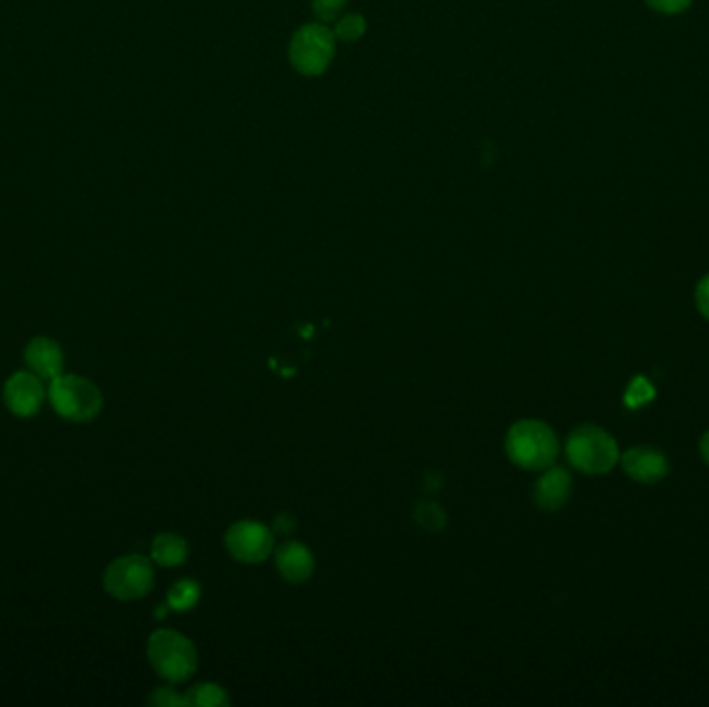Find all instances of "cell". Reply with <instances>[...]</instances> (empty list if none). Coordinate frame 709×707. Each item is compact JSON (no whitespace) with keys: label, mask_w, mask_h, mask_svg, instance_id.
Instances as JSON below:
<instances>
[{"label":"cell","mask_w":709,"mask_h":707,"mask_svg":"<svg viewBox=\"0 0 709 707\" xmlns=\"http://www.w3.org/2000/svg\"><path fill=\"white\" fill-rule=\"evenodd\" d=\"M504 451L521 469L544 471L557 463L560 446L554 430L546 421L521 420L506 432Z\"/></svg>","instance_id":"1"},{"label":"cell","mask_w":709,"mask_h":707,"mask_svg":"<svg viewBox=\"0 0 709 707\" xmlns=\"http://www.w3.org/2000/svg\"><path fill=\"white\" fill-rule=\"evenodd\" d=\"M148 660L156 674L173 685L190 681L197 670V650L183 632L160 629L148 639Z\"/></svg>","instance_id":"2"},{"label":"cell","mask_w":709,"mask_h":707,"mask_svg":"<svg viewBox=\"0 0 709 707\" xmlns=\"http://www.w3.org/2000/svg\"><path fill=\"white\" fill-rule=\"evenodd\" d=\"M567 457L579 471L602 476L618 463L620 453L616 440L606 430L599 425H581L567 438Z\"/></svg>","instance_id":"3"},{"label":"cell","mask_w":709,"mask_h":707,"mask_svg":"<svg viewBox=\"0 0 709 707\" xmlns=\"http://www.w3.org/2000/svg\"><path fill=\"white\" fill-rule=\"evenodd\" d=\"M336 53V36L327 25L307 23L299 27L288 44V60L297 73L318 77L327 73Z\"/></svg>","instance_id":"4"},{"label":"cell","mask_w":709,"mask_h":707,"mask_svg":"<svg viewBox=\"0 0 709 707\" xmlns=\"http://www.w3.org/2000/svg\"><path fill=\"white\" fill-rule=\"evenodd\" d=\"M48 399L62 420L88 423L102 411V392L96 384L79 376H58L50 380Z\"/></svg>","instance_id":"5"},{"label":"cell","mask_w":709,"mask_h":707,"mask_svg":"<svg viewBox=\"0 0 709 707\" xmlns=\"http://www.w3.org/2000/svg\"><path fill=\"white\" fill-rule=\"evenodd\" d=\"M152 560L146 556L129 555L116 558L104 573V590L121 602H131L146 597L152 592Z\"/></svg>","instance_id":"6"},{"label":"cell","mask_w":709,"mask_h":707,"mask_svg":"<svg viewBox=\"0 0 709 707\" xmlns=\"http://www.w3.org/2000/svg\"><path fill=\"white\" fill-rule=\"evenodd\" d=\"M229 555L243 565H260L268 560L274 550V532L260 521L243 518L232 523L225 534Z\"/></svg>","instance_id":"7"},{"label":"cell","mask_w":709,"mask_h":707,"mask_svg":"<svg viewBox=\"0 0 709 707\" xmlns=\"http://www.w3.org/2000/svg\"><path fill=\"white\" fill-rule=\"evenodd\" d=\"M2 397L7 409L18 418L36 415L46 401V388L42 378L34 372H18L13 374L2 388Z\"/></svg>","instance_id":"8"},{"label":"cell","mask_w":709,"mask_h":707,"mask_svg":"<svg viewBox=\"0 0 709 707\" xmlns=\"http://www.w3.org/2000/svg\"><path fill=\"white\" fill-rule=\"evenodd\" d=\"M573 492V478L564 467H548L534 486V500L546 513L560 511Z\"/></svg>","instance_id":"9"},{"label":"cell","mask_w":709,"mask_h":707,"mask_svg":"<svg viewBox=\"0 0 709 707\" xmlns=\"http://www.w3.org/2000/svg\"><path fill=\"white\" fill-rule=\"evenodd\" d=\"M622 467L629 474V478L641 483H655L668 476L671 465L664 453L650 448V446H637L622 455Z\"/></svg>","instance_id":"10"},{"label":"cell","mask_w":709,"mask_h":707,"mask_svg":"<svg viewBox=\"0 0 709 707\" xmlns=\"http://www.w3.org/2000/svg\"><path fill=\"white\" fill-rule=\"evenodd\" d=\"M25 364L42 380H55L65 369V355L57 341L48 337H36L25 346Z\"/></svg>","instance_id":"11"},{"label":"cell","mask_w":709,"mask_h":707,"mask_svg":"<svg viewBox=\"0 0 709 707\" xmlns=\"http://www.w3.org/2000/svg\"><path fill=\"white\" fill-rule=\"evenodd\" d=\"M274 560H276V569H278L281 577L288 583H293V585L306 583L316 571V558H313L306 544H301V541H285L276 550Z\"/></svg>","instance_id":"12"},{"label":"cell","mask_w":709,"mask_h":707,"mask_svg":"<svg viewBox=\"0 0 709 707\" xmlns=\"http://www.w3.org/2000/svg\"><path fill=\"white\" fill-rule=\"evenodd\" d=\"M190 558V544L179 534H160L153 537L152 560L160 567H181Z\"/></svg>","instance_id":"13"},{"label":"cell","mask_w":709,"mask_h":707,"mask_svg":"<svg viewBox=\"0 0 709 707\" xmlns=\"http://www.w3.org/2000/svg\"><path fill=\"white\" fill-rule=\"evenodd\" d=\"M202 600V585L193 579H181L176 581L167 595L169 611L187 612L197 606Z\"/></svg>","instance_id":"14"},{"label":"cell","mask_w":709,"mask_h":707,"mask_svg":"<svg viewBox=\"0 0 709 707\" xmlns=\"http://www.w3.org/2000/svg\"><path fill=\"white\" fill-rule=\"evenodd\" d=\"M187 706L195 707H227L230 706L227 688L216 683H199L185 693Z\"/></svg>","instance_id":"15"},{"label":"cell","mask_w":709,"mask_h":707,"mask_svg":"<svg viewBox=\"0 0 709 707\" xmlns=\"http://www.w3.org/2000/svg\"><path fill=\"white\" fill-rule=\"evenodd\" d=\"M413 516H415V523L427 532H442L448 523V516L444 513V509L438 502H432V500L420 502L413 511Z\"/></svg>","instance_id":"16"},{"label":"cell","mask_w":709,"mask_h":707,"mask_svg":"<svg viewBox=\"0 0 709 707\" xmlns=\"http://www.w3.org/2000/svg\"><path fill=\"white\" fill-rule=\"evenodd\" d=\"M365 30H367V23H365L364 15L351 13V15H345L336 21L334 36L341 42H357V39L364 38Z\"/></svg>","instance_id":"17"},{"label":"cell","mask_w":709,"mask_h":707,"mask_svg":"<svg viewBox=\"0 0 709 707\" xmlns=\"http://www.w3.org/2000/svg\"><path fill=\"white\" fill-rule=\"evenodd\" d=\"M653 397H655V388H653L652 383L648 378H643V376H637L627 388L625 404L631 407V409H637V407L652 401Z\"/></svg>","instance_id":"18"},{"label":"cell","mask_w":709,"mask_h":707,"mask_svg":"<svg viewBox=\"0 0 709 707\" xmlns=\"http://www.w3.org/2000/svg\"><path fill=\"white\" fill-rule=\"evenodd\" d=\"M348 0H311L313 15L322 23L339 20V15L345 11Z\"/></svg>","instance_id":"19"},{"label":"cell","mask_w":709,"mask_h":707,"mask_svg":"<svg viewBox=\"0 0 709 707\" xmlns=\"http://www.w3.org/2000/svg\"><path fill=\"white\" fill-rule=\"evenodd\" d=\"M148 704L158 707H181L187 706V697L173 687H158L153 688L152 695L148 697Z\"/></svg>","instance_id":"20"},{"label":"cell","mask_w":709,"mask_h":707,"mask_svg":"<svg viewBox=\"0 0 709 707\" xmlns=\"http://www.w3.org/2000/svg\"><path fill=\"white\" fill-rule=\"evenodd\" d=\"M645 2L662 15H678L689 9L693 0H645Z\"/></svg>","instance_id":"21"},{"label":"cell","mask_w":709,"mask_h":707,"mask_svg":"<svg viewBox=\"0 0 709 707\" xmlns=\"http://www.w3.org/2000/svg\"><path fill=\"white\" fill-rule=\"evenodd\" d=\"M295 529H297V518H295L293 513L285 511V513L274 516V521H272V532L274 534H278V536H290Z\"/></svg>","instance_id":"22"},{"label":"cell","mask_w":709,"mask_h":707,"mask_svg":"<svg viewBox=\"0 0 709 707\" xmlns=\"http://www.w3.org/2000/svg\"><path fill=\"white\" fill-rule=\"evenodd\" d=\"M695 301H697L701 316L709 320V274L699 281L697 290H695Z\"/></svg>","instance_id":"23"},{"label":"cell","mask_w":709,"mask_h":707,"mask_svg":"<svg viewBox=\"0 0 709 707\" xmlns=\"http://www.w3.org/2000/svg\"><path fill=\"white\" fill-rule=\"evenodd\" d=\"M699 446H701V457H704V460L709 465V432L704 436V438H701V444H699Z\"/></svg>","instance_id":"24"}]
</instances>
